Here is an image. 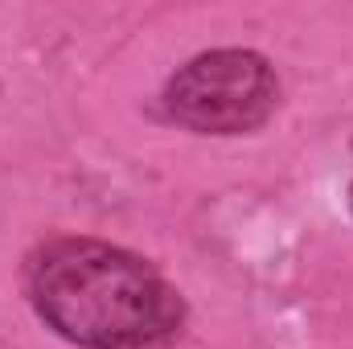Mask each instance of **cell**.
<instances>
[{"label": "cell", "mask_w": 353, "mask_h": 349, "mask_svg": "<svg viewBox=\"0 0 353 349\" xmlns=\"http://www.w3.org/2000/svg\"><path fill=\"white\" fill-rule=\"evenodd\" d=\"M279 107V79L255 50H210L165 83L169 119L197 136H247Z\"/></svg>", "instance_id": "obj_2"}, {"label": "cell", "mask_w": 353, "mask_h": 349, "mask_svg": "<svg viewBox=\"0 0 353 349\" xmlns=\"http://www.w3.org/2000/svg\"><path fill=\"white\" fill-rule=\"evenodd\" d=\"M33 312L79 349H169L185 300L148 259L87 235L46 239L25 263Z\"/></svg>", "instance_id": "obj_1"}]
</instances>
